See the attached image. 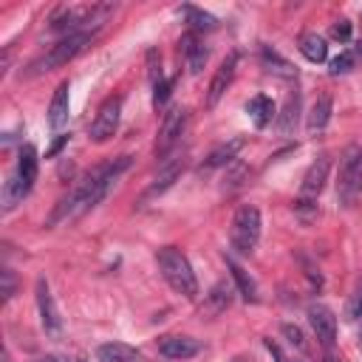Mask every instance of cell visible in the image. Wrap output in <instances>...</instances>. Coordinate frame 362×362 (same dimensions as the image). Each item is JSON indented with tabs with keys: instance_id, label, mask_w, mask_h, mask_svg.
<instances>
[{
	"instance_id": "484cf974",
	"label": "cell",
	"mask_w": 362,
	"mask_h": 362,
	"mask_svg": "<svg viewBox=\"0 0 362 362\" xmlns=\"http://www.w3.org/2000/svg\"><path fill=\"white\" fill-rule=\"evenodd\" d=\"M263 65H266V71L269 74H274V76H283V79H294L297 76V68L288 62V59H283L277 51H272V48H263Z\"/></svg>"
},
{
	"instance_id": "ffe728a7",
	"label": "cell",
	"mask_w": 362,
	"mask_h": 362,
	"mask_svg": "<svg viewBox=\"0 0 362 362\" xmlns=\"http://www.w3.org/2000/svg\"><path fill=\"white\" fill-rule=\"evenodd\" d=\"M14 173L28 184V187H34V181H37V173H40V158H37V150H34V144H23L20 150H17V164H14Z\"/></svg>"
},
{
	"instance_id": "e0dca14e",
	"label": "cell",
	"mask_w": 362,
	"mask_h": 362,
	"mask_svg": "<svg viewBox=\"0 0 362 362\" xmlns=\"http://www.w3.org/2000/svg\"><path fill=\"white\" fill-rule=\"evenodd\" d=\"M331 110H334L331 93H320V96L314 99L311 110H308V119H305V130H308V136H317V133H320V130L328 124Z\"/></svg>"
},
{
	"instance_id": "9a60e30c",
	"label": "cell",
	"mask_w": 362,
	"mask_h": 362,
	"mask_svg": "<svg viewBox=\"0 0 362 362\" xmlns=\"http://www.w3.org/2000/svg\"><path fill=\"white\" fill-rule=\"evenodd\" d=\"M178 48H181V57H184L187 71H189V74H201V68H204V62H206V48H204V42H201V37H198L195 31H187V34L181 37Z\"/></svg>"
},
{
	"instance_id": "f1b7e54d",
	"label": "cell",
	"mask_w": 362,
	"mask_h": 362,
	"mask_svg": "<svg viewBox=\"0 0 362 362\" xmlns=\"http://www.w3.org/2000/svg\"><path fill=\"white\" fill-rule=\"evenodd\" d=\"M147 76H150V85L156 88L158 82H164V71H161V54L156 48L147 51Z\"/></svg>"
},
{
	"instance_id": "7402d4cb",
	"label": "cell",
	"mask_w": 362,
	"mask_h": 362,
	"mask_svg": "<svg viewBox=\"0 0 362 362\" xmlns=\"http://www.w3.org/2000/svg\"><path fill=\"white\" fill-rule=\"evenodd\" d=\"M240 147H243V136H235V139H229V141L218 144V147H215V150L206 156V161H204V170H215V167L232 164V161H235V156L240 153Z\"/></svg>"
},
{
	"instance_id": "d6a6232c",
	"label": "cell",
	"mask_w": 362,
	"mask_h": 362,
	"mask_svg": "<svg viewBox=\"0 0 362 362\" xmlns=\"http://www.w3.org/2000/svg\"><path fill=\"white\" fill-rule=\"evenodd\" d=\"M283 334L288 337V342H291L297 351H308V345H305V339H303V331H300L297 325H291V322H283Z\"/></svg>"
},
{
	"instance_id": "5b68a950",
	"label": "cell",
	"mask_w": 362,
	"mask_h": 362,
	"mask_svg": "<svg viewBox=\"0 0 362 362\" xmlns=\"http://www.w3.org/2000/svg\"><path fill=\"white\" fill-rule=\"evenodd\" d=\"M359 192H362V144H348L337 167V201L342 206H354Z\"/></svg>"
},
{
	"instance_id": "3957f363",
	"label": "cell",
	"mask_w": 362,
	"mask_h": 362,
	"mask_svg": "<svg viewBox=\"0 0 362 362\" xmlns=\"http://www.w3.org/2000/svg\"><path fill=\"white\" fill-rule=\"evenodd\" d=\"M156 263H158L161 277L167 280V286L175 294L187 297V300H195L198 297V277H195V272H192V266H189V260H187V255L181 249L161 246L156 252Z\"/></svg>"
},
{
	"instance_id": "52a82bcc",
	"label": "cell",
	"mask_w": 362,
	"mask_h": 362,
	"mask_svg": "<svg viewBox=\"0 0 362 362\" xmlns=\"http://www.w3.org/2000/svg\"><path fill=\"white\" fill-rule=\"evenodd\" d=\"M184 127H187V110L181 105H170L161 116V124H158V136H156V158H167L170 150L181 141L184 136Z\"/></svg>"
},
{
	"instance_id": "1f68e13d",
	"label": "cell",
	"mask_w": 362,
	"mask_h": 362,
	"mask_svg": "<svg viewBox=\"0 0 362 362\" xmlns=\"http://www.w3.org/2000/svg\"><path fill=\"white\" fill-rule=\"evenodd\" d=\"M351 65H354V54H351V51H342L339 57H334V59H331V74H334V76L348 74V71H351Z\"/></svg>"
},
{
	"instance_id": "e575fe53",
	"label": "cell",
	"mask_w": 362,
	"mask_h": 362,
	"mask_svg": "<svg viewBox=\"0 0 362 362\" xmlns=\"http://www.w3.org/2000/svg\"><path fill=\"white\" fill-rule=\"evenodd\" d=\"M65 144H68V136H57V141H54V144L45 150V158H54V156H57V153H59Z\"/></svg>"
},
{
	"instance_id": "f35d334b",
	"label": "cell",
	"mask_w": 362,
	"mask_h": 362,
	"mask_svg": "<svg viewBox=\"0 0 362 362\" xmlns=\"http://www.w3.org/2000/svg\"><path fill=\"white\" fill-rule=\"evenodd\" d=\"M229 362H246V359H243V356H232Z\"/></svg>"
},
{
	"instance_id": "277c9868",
	"label": "cell",
	"mask_w": 362,
	"mask_h": 362,
	"mask_svg": "<svg viewBox=\"0 0 362 362\" xmlns=\"http://www.w3.org/2000/svg\"><path fill=\"white\" fill-rule=\"evenodd\" d=\"M93 40H96V34H68V37H59L45 54H40V57L28 65V76H37V74H45V71H54V68L68 65V62H71L74 57H79Z\"/></svg>"
},
{
	"instance_id": "5bb4252c",
	"label": "cell",
	"mask_w": 362,
	"mask_h": 362,
	"mask_svg": "<svg viewBox=\"0 0 362 362\" xmlns=\"http://www.w3.org/2000/svg\"><path fill=\"white\" fill-rule=\"evenodd\" d=\"M68 107H71V82H59L54 96H51V105H48V127L51 130H62L68 124Z\"/></svg>"
},
{
	"instance_id": "603a6c76",
	"label": "cell",
	"mask_w": 362,
	"mask_h": 362,
	"mask_svg": "<svg viewBox=\"0 0 362 362\" xmlns=\"http://www.w3.org/2000/svg\"><path fill=\"white\" fill-rule=\"evenodd\" d=\"M181 170H184V158H164L161 167H158V173H156V178H153L150 195H158V192H164L167 187H173L175 178L181 175Z\"/></svg>"
},
{
	"instance_id": "4dcf8cb0",
	"label": "cell",
	"mask_w": 362,
	"mask_h": 362,
	"mask_svg": "<svg viewBox=\"0 0 362 362\" xmlns=\"http://www.w3.org/2000/svg\"><path fill=\"white\" fill-rule=\"evenodd\" d=\"M209 303L215 305L212 308V314H218V311H223L226 305H229V288L223 286V283H218L212 291H209Z\"/></svg>"
},
{
	"instance_id": "d590c367",
	"label": "cell",
	"mask_w": 362,
	"mask_h": 362,
	"mask_svg": "<svg viewBox=\"0 0 362 362\" xmlns=\"http://www.w3.org/2000/svg\"><path fill=\"white\" fill-rule=\"evenodd\" d=\"M266 348H269V351H272V356H274V359H277V362H288V356H286V354H283V351H280V345H277V342H274V339H266Z\"/></svg>"
},
{
	"instance_id": "ac0fdd59",
	"label": "cell",
	"mask_w": 362,
	"mask_h": 362,
	"mask_svg": "<svg viewBox=\"0 0 362 362\" xmlns=\"http://www.w3.org/2000/svg\"><path fill=\"white\" fill-rule=\"evenodd\" d=\"M246 113H249V119H252V124H255L257 130H263L266 124H272V119L277 116V110H274V102H272L266 93H257V96H252V99L246 102Z\"/></svg>"
},
{
	"instance_id": "cb8c5ba5",
	"label": "cell",
	"mask_w": 362,
	"mask_h": 362,
	"mask_svg": "<svg viewBox=\"0 0 362 362\" xmlns=\"http://www.w3.org/2000/svg\"><path fill=\"white\" fill-rule=\"evenodd\" d=\"M226 266H229V272H232V280H235L240 297H243L246 303H257V286H255V280L249 277V272H246L232 255H226Z\"/></svg>"
},
{
	"instance_id": "4316f807",
	"label": "cell",
	"mask_w": 362,
	"mask_h": 362,
	"mask_svg": "<svg viewBox=\"0 0 362 362\" xmlns=\"http://www.w3.org/2000/svg\"><path fill=\"white\" fill-rule=\"evenodd\" d=\"M181 11L187 14V20H189V25H192V31H195V34H198V31H212V28L218 25V20H215L209 11L198 8V6H184Z\"/></svg>"
},
{
	"instance_id": "7c38bea8",
	"label": "cell",
	"mask_w": 362,
	"mask_h": 362,
	"mask_svg": "<svg viewBox=\"0 0 362 362\" xmlns=\"http://www.w3.org/2000/svg\"><path fill=\"white\" fill-rule=\"evenodd\" d=\"M308 322H311L320 345L331 348L334 339H337V317H334V311L328 305H322V303H314V305H308Z\"/></svg>"
},
{
	"instance_id": "44dd1931",
	"label": "cell",
	"mask_w": 362,
	"mask_h": 362,
	"mask_svg": "<svg viewBox=\"0 0 362 362\" xmlns=\"http://www.w3.org/2000/svg\"><path fill=\"white\" fill-rule=\"evenodd\" d=\"M31 192V187L11 170L8 175H6V181H3V212H11L17 204H23V198Z\"/></svg>"
},
{
	"instance_id": "8992f818",
	"label": "cell",
	"mask_w": 362,
	"mask_h": 362,
	"mask_svg": "<svg viewBox=\"0 0 362 362\" xmlns=\"http://www.w3.org/2000/svg\"><path fill=\"white\" fill-rule=\"evenodd\" d=\"M260 226H263V221H260V209L255 204L238 206L232 215V226H229L232 249L240 255H252L260 240Z\"/></svg>"
},
{
	"instance_id": "ba28073f",
	"label": "cell",
	"mask_w": 362,
	"mask_h": 362,
	"mask_svg": "<svg viewBox=\"0 0 362 362\" xmlns=\"http://www.w3.org/2000/svg\"><path fill=\"white\" fill-rule=\"evenodd\" d=\"M328 170H331V158L325 153L311 161V167L305 170V175L300 181V192H297V204H294L300 212L303 209H314V204H317V198H320V192H322V187L328 181Z\"/></svg>"
},
{
	"instance_id": "6da1fadb",
	"label": "cell",
	"mask_w": 362,
	"mask_h": 362,
	"mask_svg": "<svg viewBox=\"0 0 362 362\" xmlns=\"http://www.w3.org/2000/svg\"><path fill=\"white\" fill-rule=\"evenodd\" d=\"M127 167H130V156H116V158H107V161L90 167V170L68 189V195L59 198V204L54 206L48 223L54 226V223H59V221H74V218L90 212V209L107 195V189L116 184V178H119Z\"/></svg>"
},
{
	"instance_id": "7a4b0ae2",
	"label": "cell",
	"mask_w": 362,
	"mask_h": 362,
	"mask_svg": "<svg viewBox=\"0 0 362 362\" xmlns=\"http://www.w3.org/2000/svg\"><path fill=\"white\" fill-rule=\"evenodd\" d=\"M116 11L113 3H68L51 14V31L68 34H99L107 17Z\"/></svg>"
},
{
	"instance_id": "74e56055",
	"label": "cell",
	"mask_w": 362,
	"mask_h": 362,
	"mask_svg": "<svg viewBox=\"0 0 362 362\" xmlns=\"http://www.w3.org/2000/svg\"><path fill=\"white\" fill-rule=\"evenodd\" d=\"M354 317H356V320H362V297H359V303L354 305Z\"/></svg>"
},
{
	"instance_id": "4fadbf2b",
	"label": "cell",
	"mask_w": 362,
	"mask_h": 362,
	"mask_svg": "<svg viewBox=\"0 0 362 362\" xmlns=\"http://www.w3.org/2000/svg\"><path fill=\"white\" fill-rule=\"evenodd\" d=\"M201 351V342L184 334H164L158 337V354L167 359H189Z\"/></svg>"
},
{
	"instance_id": "8d00e7d4",
	"label": "cell",
	"mask_w": 362,
	"mask_h": 362,
	"mask_svg": "<svg viewBox=\"0 0 362 362\" xmlns=\"http://www.w3.org/2000/svg\"><path fill=\"white\" fill-rule=\"evenodd\" d=\"M34 362H71V359H62V356H37Z\"/></svg>"
},
{
	"instance_id": "8fae6325",
	"label": "cell",
	"mask_w": 362,
	"mask_h": 362,
	"mask_svg": "<svg viewBox=\"0 0 362 362\" xmlns=\"http://www.w3.org/2000/svg\"><path fill=\"white\" fill-rule=\"evenodd\" d=\"M37 308H40V322H42L45 334L57 337L62 331V317L57 311V303L51 297V288H48L45 277H37Z\"/></svg>"
},
{
	"instance_id": "d6986e66",
	"label": "cell",
	"mask_w": 362,
	"mask_h": 362,
	"mask_svg": "<svg viewBox=\"0 0 362 362\" xmlns=\"http://www.w3.org/2000/svg\"><path fill=\"white\" fill-rule=\"evenodd\" d=\"M297 119H300V90H288L286 102H283V110L277 113V130L280 136H291L294 127H297Z\"/></svg>"
},
{
	"instance_id": "836d02e7",
	"label": "cell",
	"mask_w": 362,
	"mask_h": 362,
	"mask_svg": "<svg viewBox=\"0 0 362 362\" xmlns=\"http://www.w3.org/2000/svg\"><path fill=\"white\" fill-rule=\"evenodd\" d=\"M331 37L339 40V42H348V40H351V23H348V20H337V23L331 25Z\"/></svg>"
},
{
	"instance_id": "f546056e",
	"label": "cell",
	"mask_w": 362,
	"mask_h": 362,
	"mask_svg": "<svg viewBox=\"0 0 362 362\" xmlns=\"http://www.w3.org/2000/svg\"><path fill=\"white\" fill-rule=\"evenodd\" d=\"M173 85H175V76H170V79H164V82H158L153 88V107H164L167 105V99L173 93Z\"/></svg>"
},
{
	"instance_id": "83f0119b",
	"label": "cell",
	"mask_w": 362,
	"mask_h": 362,
	"mask_svg": "<svg viewBox=\"0 0 362 362\" xmlns=\"http://www.w3.org/2000/svg\"><path fill=\"white\" fill-rule=\"evenodd\" d=\"M14 291H17V274L8 266H3L0 269V300L8 303L14 297Z\"/></svg>"
},
{
	"instance_id": "d4e9b609",
	"label": "cell",
	"mask_w": 362,
	"mask_h": 362,
	"mask_svg": "<svg viewBox=\"0 0 362 362\" xmlns=\"http://www.w3.org/2000/svg\"><path fill=\"white\" fill-rule=\"evenodd\" d=\"M300 54H303L308 62H325V59H328V42H325V37H320V34H314V31L303 34V37H300Z\"/></svg>"
},
{
	"instance_id": "9c48e42d",
	"label": "cell",
	"mask_w": 362,
	"mask_h": 362,
	"mask_svg": "<svg viewBox=\"0 0 362 362\" xmlns=\"http://www.w3.org/2000/svg\"><path fill=\"white\" fill-rule=\"evenodd\" d=\"M119 116H122V96H107L90 122V130H88L90 141H96V144L107 141L119 127Z\"/></svg>"
},
{
	"instance_id": "2e32d148",
	"label": "cell",
	"mask_w": 362,
	"mask_h": 362,
	"mask_svg": "<svg viewBox=\"0 0 362 362\" xmlns=\"http://www.w3.org/2000/svg\"><path fill=\"white\" fill-rule=\"evenodd\" d=\"M96 359L99 362H147L144 354L127 342H102L96 348Z\"/></svg>"
},
{
	"instance_id": "30bf717a",
	"label": "cell",
	"mask_w": 362,
	"mask_h": 362,
	"mask_svg": "<svg viewBox=\"0 0 362 362\" xmlns=\"http://www.w3.org/2000/svg\"><path fill=\"white\" fill-rule=\"evenodd\" d=\"M238 59H240L238 51H229L223 57V62L215 68V74L209 79V88H206V107H215L221 102V96L229 90V85H232V79L238 74Z\"/></svg>"
}]
</instances>
